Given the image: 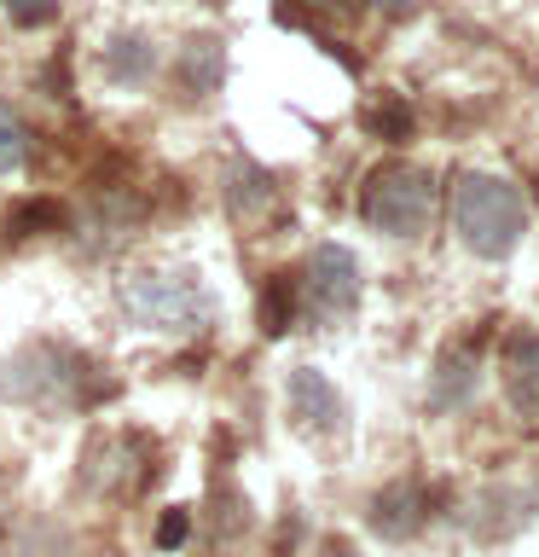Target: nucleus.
Wrapping results in <instances>:
<instances>
[{
    "label": "nucleus",
    "instance_id": "f257e3e1",
    "mask_svg": "<svg viewBox=\"0 0 539 557\" xmlns=\"http://www.w3.org/2000/svg\"><path fill=\"white\" fill-rule=\"evenodd\" d=\"M452 226L481 261H504L528 233V198L499 174L464 169L459 186H452Z\"/></svg>",
    "mask_w": 539,
    "mask_h": 557
},
{
    "label": "nucleus",
    "instance_id": "f03ea898",
    "mask_svg": "<svg viewBox=\"0 0 539 557\" xmlns=\"http://www.w3.org/2000/svg\"><path fill=\"white\" fill-rule=\"evenodd\" d=\"M0 395L17 407H87V400H99V377L76 348L29 343L12 360H0Z\"/></svg>",
    "mask_w": 539,
    "mask_h": 557
},
{
    "label": "nucleus",
    "instance_id": "7ed1b4c3",
    "mask_svg": "<svg viewBox=\"0 0 539 557\" xmlns=\"http://www.w3.org/2000/svg\"><path fill=\"white\" fill-rule=\"evenodd\" d=\"M360 215L389 238H417L435 221V174L417 163H377L365 174Z\"/></svg>",
    "mask_w": 539,
    "mask_h": 557
},
{
    "label": "nucleus",
    "instance_id": "20e7f679",
    "mask_svg": "<svg viewBox=\"0 0 539 557\" xmlns=\"http://www.w3.org/2000/svg\"><path fill=\"white\" fill-rule=\"evenodd\" d=\"M122 308L146 331H203L215 320V302H209L198 273H151V268L128 273L122 278Z\"/></svg>",
    "mask_w": 539,
    "mask_h": 557
},
{
    "label": "nucleus",
    "instance_id": "39448f33",
    "mask_svg": "<svg viewBox=\"0 0 539 557\" xmlns=\"http://www.w3.org/2000/svg\"><path fill=\"white\" fill-rule=\"evenodd\" d=\"M296 296H302L313 325L348 320L354 302H360V261H354V250H342V244H313V256L302 261V285H296Z\"/></svg>",
    "mask_w": 539,
    "mask_h": 557
},
{
    "label": "nucleus",
    "instance_id": "423d86ee",
    "mask_svg": "<svg viewBox=\"0 0 539 557\" xmlns=\"http://www.w3.org/2000/svg\"><path fill=\"white\" fill-rule=\"evenodd\" d=\"M221 198H226V215H233V226H243V233H255V226L278 221V209H285V191H278V181L261 163H250V157H233L221 174Z\"/></svg>",
    "mask_w": 539,
    "mask_h": 557
},
{
    "label": "nucleus",
    "instance_id": "0eeeda50",
    "mask_svg": "<svg viewBox=\"0 0 539 557\" xmlns=\"http://www.w3.org/2000/svg\"><path fill=\"white\" fill-rule=\"evenodd\" d=\"M285 400H290V418L313 435H337L348 424V400L337 395V383H330L319 366H296L285 377Z\"/></svg>",
    "mask_w": 539,
    "mask_h": 557
},
{
    "label": "nucleus",
    "instance_id": "6e6552de",
    "mask_svg": "<svg viewBox=\"0 0 539 557\" xmlns=\"http://www.w3.org/2000/svg\"><path fill=\"white\" fill-rule=\"evenodd\" d=\"M128 476H146V447L134 435H99L82 459V487L87 494H122Z\"/></svg>",
    "mask_w": 539,
    "mask_h": 557
},
{
    "label": "nucleus",
    "instance_id": "1a4fd4ad",
    "mask_svg": "<svg viewBox=\"0 0 539 557\" xmlns=\"http://www.w3.org/2000/svg\"><path fill=\"white\" fill-rule=\"evenodd\" d=\"M429 505H435V494H429L424 482H389L372 499L365 522H372V534H383V540H412L429 522Z\"/></svg>",
    "mask_w": 539,
    "mask_h": 557
},
{
    "label": "nucleus",
    "instance_id": "9d476101",
    "mask_svg": "<svg viewBox=\"0 0 539 557\" xmlns=\"http://www.w3.org/2000/svg\"><path fill=\"white\" fill-rule=\"evenodd\" d=\"M476 360H481V331L476 337H452L441 348V360H435V372H429V407L435 412H452L476 395Z\"/></svg>",
    "mask_w": 539,
    "mask_h": 557
},
{
    "label": "nucleus",
    "instance_id": "9b49d317",
    "mask_svg": "<svg viewBox=\"0 0 539 557\" xmlns=\"http://www.w3.org/2000/svg\"><path fill=\"white\" fill-rule=\"evenodd\" d=\"M504 395L522 418H539V331H516L504 343Z\"/></svg>",
    "mask_w": 539,
    "mask_h": 557
},
{
    "label": "nucleus",
    "instance_id": "f8f14e48",
    "mask_svg": "<svg viewBox=\"0 0 539 557\" xmlns=\"http://www.w3.org/2000/svg\"><path fill=\"white\" fill-rule=\"evenodd\" d=\"M151 70H156V41L146 29H122L104 41V76L111 82L139 87V82H151Z\"/></svg>",
    "mask_w": 539,
    "mask_h": 557
},
{
    "label": "nucleus",
    "instance_id": "ddd939ff",
    "mask_svg": "<svg viewBox=\"0 0 539 557\" xmlns=\"http://www.w3.org/2000/svg\"><path fill=\"white\" fill-rule=\"evenodd\" d=\"M180 76L198 99H209L226 82V47L215 41V35H198V41L186 47V59H180Z\"/></svg>",
    "mask_w": 539,
    "mask_h": 557
},
{
    "label": "nucleus",
    "instance_id": "4468645a",
    "mask_svg": "<svg viewBox=\"0 0 539 557\" xmlns=\"http://www.w3.org/2000/svg\"><path fill=\"white\" fill-rule=\"evenodd\" d=\"M360 116H365V128L383 134V139H412V104L400 99V94H383V99H372Z\"/></svg>",
    "mask_w": 539,
    "mask_h": 557
},
{
    "label": "nucleus",
    "instance_id": "2eb2a0df",
    "mask_svg": "<svg viewBox=\"0 0 539 557\" xmlns=\"http://www.w3.org/2000/svg\"><path fill=\"white\" fill-rule=\"evenodd\" d=\"M290 313H296V285H290V273H273L267 296H261V331H267V337H285Z\"/></svg>",
    "mask_w": 539,
    "mask_h": 557
},
{
    "label": "nucleus",
    "instance_id": "dca6fc26",
    "mask_svg": "<svg viewBox=\"0 0 539 557\" xmlns=\"http://www.w3.org/2000/svg\"><path fill=\"white\" fill-rule=\"evenodd\" d=\"M29 151H35V139H29V128H24V116H17L12 104H0V174L24 169Z\"/></svg>",
    "mask_w": 539,
    "mask_h": 557
},
{
    "label": "nucleus",
    "instance_id": "f3484780",
    "mask_svg": "<svg viewBox=\"0 0 539 557\" xmlns=\"http://www.w3.org/2000/svg\"><path fill=\"white\" fill-rule=\"evenodd\" d=\"M0 7H7V17L17 29H47L59 17V0H0Z\"/></svg>",
    "mask_w": 539,
    "mask_h": 557
},
{
    "label": "nucleus",
    "instance_id": "a211bd4d",
    "mask_svg": "<svg viewBox=\"0 0 539 557\" xmlns=\"http://www.w3.org/2000/svg\"><path fill=\"white\" fill-rule=\"evenodd\" d=\"M29 226H59V203H24L7 215V238H29Z\"/></svg>",
    "mask_w": 539,
    "mask_h": 557
},
{
    "label": "nucleus",
    "instance_id": "6ab92c4d",
    "mask_svg": "<svg viewBox=\"0 0 539 557\" xmlns=\"http://www.w3.org/2000/svg\"><path fill=\"white\" fill-rule=\"evenodd\" d=\"M186 534H191V511H186V505H174V511L156 522V546L174 552V546H186Z\"/></svg>",
    "mask_w": 539,
    "mask_h": 557
},
{
    "label": "nucleus",
    "instance_id": "aec40b11",
    "mask_svg": "<svg viewBox=\"0 0 539 557\" xmlns=\"http://www.w3.org/2000/svg\"><path fill=\"white\" fill-rule=\"evenodd\" d=\"M354 7H377V12H389V17H406V12L424 7V0H354Z\"/></svg>",
    "mask_w": 539,
    "mask_h": 557
},
{
    "label": "nucleus",
    "instance_id": "412c9836",
    "mask_svg": "<svg viewBox=\"0 0 539 557\" xmlns=\"http://www.w3.org/2000/svg\"><path fill=\"white\" fill-rule=\"evenodd\" d=\"M325 557H354V546H348V540H330V546H325Z\"/></svg>",
    "mask_w": 539,
    "mask_h": 557
}]
</instances>
